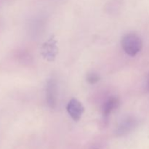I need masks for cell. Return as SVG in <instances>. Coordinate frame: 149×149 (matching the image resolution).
Listing matches in <instances>:
<instances>
[{
  "mask_svg": "<svg viewBox=\"0 0 149 149\" xmlns=\"http://www.w3.org/2000/svg\"><path fill=\"white\" fill-rule=\"evenodd\" d=\"M121 45L125 53L131 57H135L142 49L143 41L139 35L132 32L124 35Z\"/></svg>",
  "mask_w": 149,
  "mask_h": 149,
  "instance_id": "6da1fadb",
  "label": "cell"
},
{
  "mask_svg": "<svg viewBox=\"0 0 149 149\" xmlns=\"http://www.w3.org/2000/svg\"><path fill=\"white\" fill-rule=\"evenodd\" d=\"M58 41L54 35H51L49 39L42 45L41 48V55L45 61L48 62L55 61L59 52Z\"/></svg>",
  "mask_w": 149,
  "mask_h": 149,
  "instance_id": "7a4b0ae2",
  "label": "cell"
},
{
  "mask_svg": "<svg viewBox=\"0 0 149 149\" xmlns=\"http://www.w3.org/2000/svg\"><path fill=\"white\" fill-rule=\"evenodd\" d=\"M58 84L57 80L55 77H51L47 83L46 97L47 103L50 109H54L57 106V98H58Z\"/></svg>",
  "mask_w": 149,
  "mask_h": 149,
  "instance_id": "3957f363",
  "label": "cell"
},
{
  "mask_svg": "<svg viewBox=\"0 0 149 149\" xmlns=\"http://www.w3.org/2000/svg\"><path fill=\"white\" fill-rule=\"evenodd\" d=\"M138 125V120L134 116H127L125 119L122 121L118 126L117 129L115 131L116 136H125L134 130Z\"/></svg>",
  "mask_w": 149,
  "mask_h": 149,
  "instance_id": "277c9868",
  "label": "cell"
},
{
  "mask_svg": "<svg viewBox=\"0 0 149 149\" xmlns=\"http://www.w3.org/2000/svg\"><path fill=\"white\" fill-rule=\"evenodd\" d=\"M66 110L73 120L79 122L84 113V107L77 98H71L67 105Z\"/></svg>",
  "mask_w": 149,
  "mask_h": 149,
  "instance_id": "5b68a950",
  "label": "cell"
},
{
  "mask_svg": "<svg viewBox=\"0 0 149 149\" xmlns=\"http://www.w3.org/2000/svg\"><path fill=\"white\" fill-rule=\"evenodd\" d=\"M119 99L116 97H111L105 102L103 106V116L107 119L109 115L119 106Z\"/></svg>",
  "mask_w": 149,
  "mask_h": 149,
  "instance_id": "8992f818",
  "label": "cell"
},
{
  "mask_svg": "<svg viewBox=\"0 0 149 149\" xmlns=\"http://www.w3.org/2000/svg\"><path fill=\"white\" fill-rule=\"evenodd\" d=\"M100 79V76L97 74H96V73H90L87 76V81L91 84H94L95 83L98 82Z\"/></svg>",
  "mask_w": 149,
  "mask_h": 149,
  "instance_id": "52a82bcc",
  "label": "cell"
},
{
  "mask_svg": "<svg viewBox=\"0 0 149 149\" xmlns=\"http://www.w3.org/2000/svg\"><path fill=\"white\" fill-rule=\"evenodd\" d=\"M146 87H147V89H148V90L149 91V74L148 75V77H147V81H146Z\"/></svg>",
  "mask_w": 149,
  "mask_h": 149,
  "instance_id": "ba28073f",
  "label": "cell"
}]
</instances>
